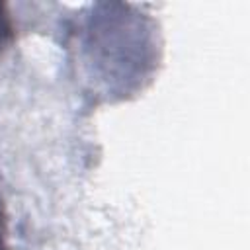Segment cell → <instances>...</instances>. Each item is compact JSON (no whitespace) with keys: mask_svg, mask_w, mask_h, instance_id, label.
<instances>
[{"mask_svg":"<svg viewBox=\"0 0 250 250\" xmlns=\"http://www.w3.org/2000/svg\"><path fill=\"white\" fill-rule=\"evenodd\" d=\"M109 14H92L86 20V35L80 39L84 55L88 59L90 72L102 70L105 78L113 76H141L148 64L145 59L152 53V33L145 29V23L139 16L127 14L123 6L121 14H111V6H107Z\"/></svg>","mask_w":250,"mask_h":250,"instance_id":"1","label":"cell"},{"mask_svg":"<svg viewBox=\"0 0 250 250\" xmlns=\"http://www.w3.org/2000/svg\"><path fill=\"white\" fill-rule=\"evenodd\" d=\"M14 39H16V23H14V18L10 14V8L4 2H0V59L12 47Z\"/></svg>","mask_w":250,"mask_h":250,"instance_id":"2","label":"cell"},{"mask_svg":"<svg viewBox=\"0 0 250 250\" xmlns=\"http://www.w3.org/2000/svg\"><path fill=\"white\" fill-rule=\"evenodd\" d=\"M0 250H10V223L2 193H0Z\"/></svg>","mask_w":250,"mask_h":250,"instance_id":"3","label":"cell"}]
</instances>
